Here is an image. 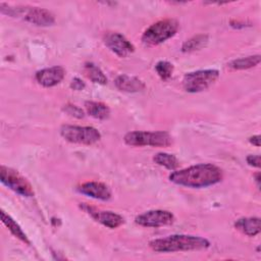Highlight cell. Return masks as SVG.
<instances>
[{
  "mask_svg": "<svg viewBox=\"0 0 261 261\" xmlns=\"http://www.w3.org/2000/svg\"><path fill=\"white\" fill-rule=\"evenodd\" d=\"M85 108L87 113L96 119H106L110 115L109 107L102 102L87 101L85 103Z\"/></svg>",
  "mask_w": 261,
  "mask_h": 261,
  "instance_id": "16",
  "label": "cell"
},
{
  "mask_svg": "<svg viewBox=\"0 0 261 261\" xmlns=\"http://www.w3.org/2000/svg\"><path fill=\"white\" fill-rule=\"evenodd\" d=\"M123 141L128 146L142 147V146H151V147H168L172 143L171 136L166 132H129L127 133Z\"/></svg>",
  "mask_w": 261,
  "mask_h": 261,
  "instance_id": "5",
  "label": "cell"
},
{
  "mask_svg": "<svg viewBox=\"0 0 261 261\" xmlns=\"http://www.w3.org/2000/svg\"><path fill=\"white\" fill-rule=\"evenodd\" d=\"M70 88L75 91H81L85 88V83L81 79L74 77V79H72V81L70 83Z\"/></svg>",
  "mask_w": 261,
  "mask_h": 261,
  "instance_id": "25",
  "label": "cell"
},
{
  "mask_svg": "<svg viewBox=\"0 0 261 261\" xmlns=\"http://www.w3.org/2000/svg\"><path fill=\"white\" fill-rule=\"evenodd\" d=\"M208 43V36L201 34L192 37L191 39L187 40L182 46H181V51L182 52H193L196 50H200L201 48L205 47L206 44Z\"/></svg>",
  "mask_w": 261,
  "mask_h": 261,
  "instance_id": "21",
  "label": "cell"
},
{
  "mask_svg": "<svg viewBox=\"0 0 261 261\" xmlns=\"http://www.w3.org/2000/svg\"><path fill=\"white\" fill-rule=\"evenodd\" d=\"M153 161L156 164L163 166L169 170H175L179 166V162L177 158L174 155L165 153V152H159L155 154L153 157Z\"/></svg>",
  "mask_w": 261,
  "mask_h": 261,
  "instance_id": "20",
  "label": "cell"
},
{
  "mask_svg": "<svg viewBox=\"0 0 261 261\" xmlns=\"http://www.w3.org/2000/svg\"><path fill=\"white\" fill-rule=\"evenodd\" d=\"M219 71L216 69H201L185 74L182 87L189 93H198L208 89L216 82Z\"/></svg>",
  "mask_w": 261,
  "mask_h": 261,
  "instance_id": "7",
  "label": "cell"
},
{
  "mask_svg": "<svg viewBox=\"0 0 261 261\" xmlns=\"http://www.w3.org/2000/svg\"><path fill=\"white\" fill-rule=\"evenodd\" d=\"M234 227L249 237H254L260 232V218L259 217L240 218L234 222Z\"/></svg>",
  "mask_w": 261,
  "mask_h": 261,
  "instance_id": "15",
  "label": "cell"
},
{
  "mask_svg": "<svg viewBox=\"0 0 261 261\" xmlns=\"http://www.w3.org/2000/svg\"><path fill=\"white\" fill-rule=\"evenodd\" d=\"M63 109H64V111L68 115H70L72 117H76V118L84 117V111L81 108H79L77 106H75V105L67 104V105H65V107Z\"/></svg>",
  "mask_w": 261,
  "mask_h": 261,
  "instance_id": "23",
  "label": "cell"
},
{
  "mask_svg": "<svg viewBox=\"0 0 261 261\" xmlns=\"http://www.w3.org/2000/svg\"><path fill=\"white\" fill-rule=\"evenodd\" d=\"M107 48L119 57H126L135 51L134 45L119 33H108L104 37Z\"/></svg>",
  "mask_w": 261,
  "mask_h": 261,
  "instance_id": "11",
  "label": "cell"
},
{
  "mask_svg": "<svg viewBox=\"0 0 261 261\" xmlns=\"http://www.w3.org/2000/svg\"><path fill=\"white\" fill-rule=\"evenodd\" d=\"M155 70L157 74L160 76L161 80L167 81L168 79L171 77L172 72H173V65L165 60H161L156 63L155 65Z\"/></svg>",
  "mask_w": 261,
  "mask_h": 261,
  "instance_id": "22",
  "label": "cell"
},
{
  "mask_svg": "<svg viewBox=\"0 0 261 261\" xmlns=\"http://www.w3.org/2000/svg\"><path fill=\"white\" fill-rule=\"evenodd\" d=\"M259 62H260V55H253V56L234 59L227 63V67L234 69V70L248 69V68L258 65Z\"/></svg>",
  "mask_w": 261,
  "mask_h": 261,
  "instance_id": "19",
  "label": "cell"
},
{
  "mask_svg": "<svg viewBox=\"0 0 261 261\" xmlns=\"http://www.w3.org/2000/svg\"><path fill=\"white\" fill-rule=\"evenodd\" d=\"M0 11L2 14L12 17H22L24 20L38 25L48 27L55 22L53 13L45 8L30 7V6H11L5 3H0Z\"/></svg>",
  "mask_w": 261,
  "mask_h": 261,
  "instance_id": "3",
  "label": "cell"
},
{
  "mask_svg": "<svg viewBox=\"0 0 261 261\" xmlns=\"http://www.w3.org/2000/svg\"><path fill=\"white\" fill-rule=\"evenodd\" d=\"M0 180L7 188L23 197L34 196V189L30 181L16 170L2 165L0 167Z\"/></svg>",
  "mask_w": 261,
  "mask_h": 261,
  "instance_id": "8",
  "label": "cell"
},
{
  "mask_svg": "<svg viewBox=\"0 0 261 261\" xmlns=\"http://www.w3.org/2000/svg\"><path fill=\"white\" fill-rule=\"evenodd\" d=\"M81 208L96 221L100 222L108 228H117L124 222V219L121 215L112 211H102L87 204H82Z\"/></svg>",
  "mask_w": 261,
  "mask_h": 261,
  "instance_id": "10",
  "label": "cell"
},
{
  "mask_svg": "<svg viewBox=\"0 0 261 261\" xmlns=\"http://www.w3.org/2000/svg\"><path fill=\"white\" fill-rule=\"evenodd\" d=\"M255 180H256V182H257V187L260 188V173H259V172H257V173L255 174Z\"/></svg>",
  "mask_w": 261,
  "mask_h": 261,
  "instance_id": "27",
  "label": "cell"
},
{
  "mask_svg": "<svg viewBox=\"0 0 261 261\" xmlns=\"http://www.w3.org/2000/svg\"><path fill=\"white\" fill-rule=\"evenodd\" d=\"M84 72L89 80L95 84L105 85L107 83V77L104 72L94 63L87 62L84 65Z\"/></svg>",
  "mask_w": 261,
  "mask_h": 261,
  "instance_id": "18",
  "label": "cell"
},
{
  "mask_svg": "<svg viewBox=\"0 0 261 261\" xmlns=\"http://www.w3.org/2000/svg\"><path fill=\"white\" fill-rule=\"evenodd\" d=\"M222 170L210 163H200L184 169L174 170L169 174V180L175 185L200 189L207 188L221 181Z\"/></svg>",
  "mask_w": 261,
  "mask_h": 261,
  "instance_id": "1",
  "label": "cell"
},
{
  "mask_svg": "<svg viewBox=\"0 0 261 261\" xmlns=\"http://www.w3.org/2000/svg\"><path fill=\"white\" fill-rule=\"evenodd\" d=\"M249 142H250L251 144H253V145L259 147V146H260V136H259V135H256V136L251 137V138L249 139Z\"/></svg>",
  "mask_w": 261,
  "mask_h": 261,
  "instance_id": "26",
  "label": "cell"
},
{
  "mask_svg": "<svg viewBox=\"0 0 261 261\" xmlns=\"http://www.w3.org/2000/svg\"><path fill=\"white\" fill-rule=\"evenodd\" d=\"M1 220L14 237H16L17 239H19L21 242L25 244H30V241L27 234L24 233V231L21 229V227L11 218V216H9L3 210H1Z\"/></svg>",
  "mask_w": 261,
  "mask_h": 261,
  "instance_id": "17",
  "label": "cell"
},
{
  "mask_svg": "<svg viewBox=\"0 0 261 261\" xmlns=\"http://www.w3.org/2000/svg\"><path fill=\"white\" fill-rule=\"evenodd\" d=\"M246 160L250 166L258 167V168L260 167V156L259 155H249V156H247Z\"/></svg>",
  "mask_w": 261,
  "mask_h": 261,
  "instance_id": "24",
  "label": "cell"
},
{
  "mask_svg": "<svg viewBox=\"0 0 261 261\" xmlns=\"http://www.w3.org/2000/svg\"><path fill=\"white\" fill-rule=\"evenodd\" d=\"M174 216L166 210H149L138 215L135 219L136 223L145 227H160L169 225L173 222Z\"/></svg>",
  "mask_w": 261,
  "mask_h": 261,
  "instance_id": "9",
  "label": "cell"
},
{
  "mask_svg": "<svg viewBox=\"0 0 261 261\" xmlns=\"http://www.w3.org/2000/svg\"><path fill=\"white\" fill-rule=\"evenodd\" d=\"M179 23L174 18H165L151 24L143 34L142 41L145 45L155 46L173 37L178 31Z\"/></svg>",
  "mask_w": 261,
  "mask_h": 261,
  "instance_id": "4",
  "label": "cell"
},
{
  "mask_svg": "<svg viewBox=\"0 0 261 261\" xmlns=\"http://www.w3.org/2000/svg\"><path fill=\"white\" fill-rule=\"evenodd\" d=\"M77 192L91 197L93 199L101 200V201H108L111 198V191L103 182L100 181H87L80 185L76 188Z\"/></svg>",
  "mask_w": 261,
  "mask_h": 261,
  "instance_id": "13",
  "label": "cell"
},
{
  "mask_svg": "<svg viewBox=\"0 0 261 261\" xmlns=\"http://www.w3.org/2000/svg\"><path fill=\"white\" fill-rule=\"evenodd\" d=\"M150 248L159 253H172L179 251H199L209 248L208 240L192 234H172L149 243Z\"/></svg>",
  "mask_w": 261,
  "mask_h": 261,
  "instance_id": "2",
  "label": "cell"
},
{
  "mask_svg": "<svg viewBox=\"0 0 261 261\" xmlns=\"http://www.w3.org/2000/svg\"><path fill=\"white\" fill-rule=\"evenodd\" d=\"M114 84L118 90L127 93H137L145 89V84L140 79L127 74L118 75L115 79Z\"/></svg>",
  "mask_w": 261,
  "mask_h": 261,
  "instance_id": "14",
  "label": "cell"
},
{
  "mask_svg": "<svg viewBox=\"0 0 261 261\" xmlns=\"http://www.w3.org/2000/svg\"><path fill=\"white\" fill-rule=\"evenodd\" d=\"M60 135L65 141L81 145H93L101 139L100 132L93 126L65 124L61 126Z\"/></svg>",
  "mask_w": 261,
  "mask_h": 261,
  "instance_id": "6",
  "label": "cell"
},
{
  "mask_svg": "<svg viewBox=\"0 0 261 261\" xmlns=\"http://www.w3.org/2000/svg\"><path fill=\"white\" fill-rule=\"evenodd\" d=\"M65 75V69L62 66L55 65L43 68L36 72L35 79L39 85L45 88H51L58 85Z\"/></svg>",
  "mask_w": 261,
  "mask_h": 261,
  "instance_id": "12",
  "label": "cell"
}]
</instances>
